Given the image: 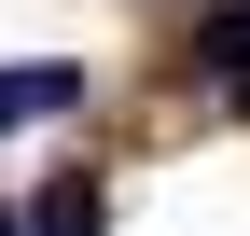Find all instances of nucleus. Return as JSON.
Listing matches in <instances>:
<instances>
[{
  "label": "nucleus",
  "instance_id": "f257e3e1",
  "mask_svg": "<svg viewBox=\"0 0 250 236\" xmlns=\"http://www.w3.org/2000/svg\"><path fill=\"white\" fill-rule=\"evenodd\" d=\"M70 98H83V70H0V125H42Z\"/></svg>",
  "mask_w": 250,
  "mask_h": 236
},
{
  "label": "nucleus",
  "instance_id": "f03ea898",
  "mask_svg": "<svg viewBox=\"0 0 250 236\" xmlns=\"http://www.w3.org/2000/svg\"><path fill=\"white\" fill-rule=\"evenodd\" d=\"M195 56H208V83H223V98H250V14H223Z\"/></svg>",
  "mask_w": 250,
  "mask_h": 236
},
{
  "label": "nucleus",
  "instance_id": "7ed1b4c3",
  "mask_svg": "<svg viewBox=\"0 0 250 236\" xmlns=\"http://www.w3.org/2000/svg\"><path fill=\"white\" fill-rule=\"evenodd\" d=\"M28 236H98V195H83V167H70V181L42 195V222H28Z\"/></svg>",
  "mask_w": 250,
  "mask_h": 236
},
{
  "label": "nucleus",
  "instance_id": "20e7f679",
  "mask_svg": "<svg viewBox=\"0 0 250 236\" xmlns=\"http://www.w3.org/2000/svg\"><path fill=\"white\" fill-rule=\"evenodd\" d=\"M0 236H14V209H0Z\"/></svg>",
  "mask_w": 250,
  "mask_h": 236
}]
</instances>
